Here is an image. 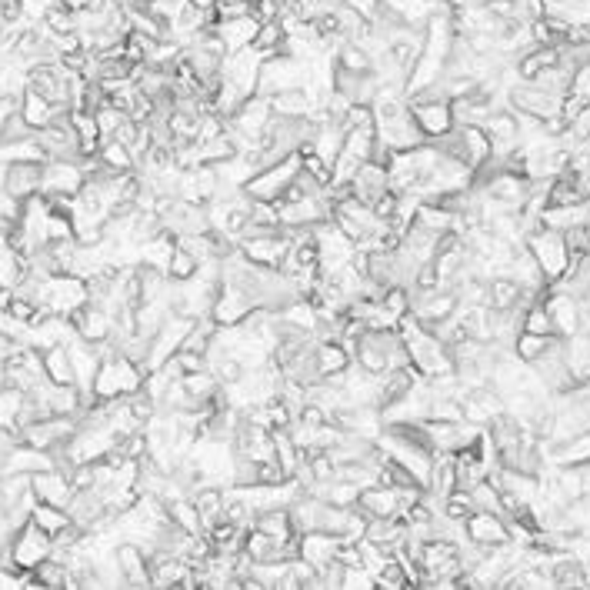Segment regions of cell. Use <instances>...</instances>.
Here are the masks:
<instances>
[{
    "label": "cell",
    "mask_w": 590,
    "mask_h": 590,
    "mask_svg": "<svg viewBox=\"0 0 590 590\" xmlns=\"http://www.w3.org/2000/svg\"><path fill=\"white\" fill-rule=\"evenodd\" d=\"M524 244L530 247V254L537 257V264H540V270H544V277H547L550 287L560 284V280L567 277L574 254H570V244H567L564 230H554V227L540 224V227H534L524 237Z\"/></svg>",
    "instance_id": "6da1fadb"
},
{
    "label": "cell",
    "mask_w": 590,
    "mask_h": 590,
    "mask_svg": "<svg viewBox=\"0 0 590 590\" xmlns=\"http://www.w3.org/2000/svg\"><path fill=\"white\" fill-rule=\"evenodd\" d=\"M147 367L130 360L127 354H117L100 364L97 377H94V397L100 400H114V397H127L134 390L144 387Z\"/></svg>",
    "instance_id": "7a4b0ae2"
},
{
    "label": "cell",
    "mask_w": 590,
    "mask_h": 590,
    "mask_svg": "<svg viewBox=\"0 0 590 590\" xmlns=\"http://www.w3.org/2000/svg\"><path fill=\"white\" fill-rule=\"evenodd\" d=\"M297 174H300V150L297 154H287L284 160H274V164L264 170H257L244 184V190L254 200H270V204H277V200L284 197V190L294 184Z\"/></svg>",
    "instance_id": "3957f363"
},
{
    "label": "cell",
    "mask_w": 590,
    "mask_h": 590,
    "mask_svg": "<svg viewBox=\"0 0 590 590\" xmlns=\"http://www.w3.org/2000/svg\"><path fill=\"white\" fill-rule=\"evenodd\" d=\"M4 554H10V560H14L20 570H34L40 560H47L50 554H54V537H50L40 524H34V520H27V524H20L14 530L10 547L4 550Z\"/></svg>",
    "instance_id": "277c9868"
},
{
    "label": "cell",
    "mask_w": 590,
    "mask_h": 590,
    "mask_svg": "<svg viewBox=\"0 0 590 590\" xmlns=\"http://www.w3.org/2000/svg\"><path fill=\"white\" fill-rule=\"evenodd\" d=\"M507 107H514L517 114H527V117H537V120H550V117H560V110H564V100L547 94V90L534 87L530 80H520L517 84L507 87Z\"/></svg>",
    "instance_id": "5b68a950"
},
{
    "label": "cell",
    "mask_w": 590,
    "mask_h": 590,
    "mask_svg": "<svg viewBox=\"0 0 590 590\" xmlns=\"http://www.w3.org/2000/svg\"><path fill=\"white\" fill-rule=\"evenodd\" d=\"M407 104L414 110L417 127L424 130L427 140L444 137L450 127H454V107L444 97H420V94H407Z\"/></svg>",
    "instance_id": "8992f818"
},
{
    "label": "cell",
    "mask_w": 590,
    "mask_h": 590,
    "mask_svg": "<svg viewBox=\"0 0 590 590\" xmlns=\"http://www.w3.org/2000/svg\"><path fill=\"white\" fill-rule=\"evenodd\" d=\"M84 184H87V177H84L80 160H47L40 194L44 197H77Z\"/></svg>",
    "instance_id": "52a82bcc"
},
{
    "label": "cell",
    "mask_w": 590,
    "mask_h": 590,
    "mask_svg": "<svg viewBox=\"0 0 590 590\" xmlns=\"http://www.w3.org/2000/svg\"><path fill=\"white\" fill-rule=\"evenodd\" d=\"M464 537L487 550L504 547L510 544V520L504 514H490V510H474L464 520Z\"/></svg>",
    "instance_id": "ba28073f"
},
{
    "label": "cell",
    "mask_w": 590,
    "mask_h": 590,
    "mask_svg": "<svg viewBox=\"0 0 590 590\" xmlns=\"http://www.w3.org/2000/svg\"><path fill=\"white\" fill-rule=\"evenodd\" d=\"M544 304L550 310V320H554V334L560 340L570 337V334H577V330H580V307H577V297L570 294V290H564V287H547Z\"/></svg>",
    "instance_id": "9c48e42d"
},
{
    "label": "cell",
    "mask_w": 590,
    "mask_h": 590,
    "mask_svg": "<svg viewBox=\"0 0 590 590\" xmlns=\"http://www.w3.org/2000/svg\"><path fill=\"white\" fill-rule=\"evenodd\" d=\"M47 160H10L7 164V194L14 200H30L40 194Z\"/></svg>",
    "instance_id": "30bf717a"
},
{
    "label": "cell",
    "mask_w": 590,
    "mask_h": 590,
    "mask_svg": "<svg viewBox=\"0 0 590 590\" xmlns=\"http://www.w3.org/2000/svg\"><path fill=\"white\" fill-rule=\"evenodd\" d=\"M117 564L120 574H124V587H154L150 584V557L134 540H124L117 547Z\"/></svg>",
    "instance_id": "8fae6325"
},
{
    "label": "cell",
    "mask_w": 590,
    "mask_h": 590,
    "mask_svg": "<svg viewBox=\"0 0 590 590\" xmlns=\"http://www.w3.org/2000/svg\"><path fill=\"white\" fill-rule=\"evenodd\" d=\"M30 484H34V494L44 500V504H54V507H67L70 497H74V484H70V477L57 467L30 474Z\"/></svg>",
    "instance_id": "7c38bea8"
},
{
    "label": "cell",
    "mask_w": 590,
    "mask_h": 590,
    "mask_svg": "<svg viewBox=\"0 0 590 590\" xmlns=\"http://www.w3.org/2000/svg\"><path fill=\"white\" fill-rule=\"evenodd\" d=\"M357 507L364 510L367 517H397L404 514V504H400V490L387 487V484H370L360 490Z\"/></svg>",
    "instance_id": "4fadbf2b"
},
{
    "label": "cell",
    "mask_w": 590,
    "mask_h": 590,
    "mask_svg": "<svg viewBox=\"0 0 590 590\" xmlns=\"http://www.w3.org/2000/svg\"><path fill=\"white\" fill-rule=\"evenodd\" d=\"M547 464H557V467L590 464V430H584V434H577L570 440H560V444H554V447H547Z\"/></svg>",
    "instance_id": "5bb4252c"
},
{
    "label": "cell",
    "mask_w": 590,
    "mask_h": 590,
    "mask_svg": "<svg viewBox=\"0 0 590 590\" xmlns=\"http://www.w3.org/2000/svg\"><path fill=\"white\" fill-rule=\"evenodd\" d=\"M337 547H340V537L327 534V530H307V534H300V557L310 560L317 570L337 557Z\"/></svg>",
    "instance_id": "9a60e30c"
},
{
    "label": "cell",
    "mask_w": 590,
    "mask_h": 590,
    "mask_svg": "<svg viewBox=\"0 0 590 590\" xmlns=\"http://www.w3.org/2000/svg\"><path fill=\"white\" fill-rule=\"evenodd\" d=\"M257 27H260V20L254 14H250V17H234V20H217V34L224 37V44H227L230 54L254 44Z\"/></svg>",
    "instance_id": "2e32d148"
},
{
    "label": "cell",
    "mask_w": 590,
    "mask_h": 590,
    "mask_svg": "<svg viewBox=\"0 0 590 590\" xmlns=\"http://www.w3.org/2000/svg\"><path fill=\"white\" fill-rule=\"evenodd\" d=\"M20 114H24L27 120H30V127H37V130H44L50 120H54L60 110H70V107H57V104H50L47 97H40L37 90H24V94H20Z\"/></svg>",
    "instance_id": "e0dca14e"
},
{
    "label": "cell",
    "mask_w": 590,
    "mask_h": 590,
    "mask_svg": "<svg viewBox=\"0 0 590 590\" xmlns=\"http://www.w3.org/2000/svg\"><path fill=\"white\" fill-rule=\"evenodd\" d=\"M44 370L50 384H74V360H70L67 344L44 347Z\"/></svg>",
    "instance_id": "ac0fdd59"
},
{
    "label": "cell",
    "mask_w": 590,
    "mask_h": 590,
    "mask_svg": "<svg viewBox=\"0 0 590 590\" xmlns=\"http://www.w3.org/2000/svg\"><path fill=\"white\" fill-rule=\"evenodd\" d=\"M30 520H34V524L44 527L50 537H57L60 530H67L70 524H74V517H70V510H67V507L44 504V500H40V504L34 507V514H30Z\"/></svg>",
    "instance_id": "d6986e66"
},
{
    "label": "cell",
    "mask_w": 590,
    "mask_h": 590,
    "mask_svg": "<svg viewBox=\"0 0 590 590\" xmlns=\"http://www.w3.org/2000/svg\"><path fill=\"white\" fill-rule=\"evenodd\" d=\"M557 337H547V334H530V330H520L517 340H514V354L524 360V364H534L550 350Z\"/></svg>",
    "instance_id": "ffe728a7"
},
{
    "label": "cell",
    "mask_w": 590,
    "mask_h": 590,
    "mask_svg": "<svg viewBox=\"0 0 590 590\" xmlns=\"http://www.w3.org/2000/svg\"><path fill=\"white\" fill-rule=\"evenodd\" d=\"M200 270V260L190 254L187 247H174V254H170V264H167V277H174V280H190Z\"/></svg>",
    "instance_id": "44dd1931"
},
{
    "label": "cell",
    "mask_w": 590,
    "mask_h": 590,
    "mask_svg": "<svg viewBox=\"0 0 590 590\" xmlns=\"http://www.w3.org/2000/svg\"><path fill=\"white\" fill-rule=\"evenodd\" d=\"M64 7H70V10H90V7H100L104 0H60Z\"/></svg>",
    "instance_id": "7402d4cb"
},
{
    "label": "cell",
    "mask_w": 590,
    "mask_h": 590,
    "mask_svg": "<svg viewBox=\"0 0 590 590\" xmlns=\"http://www.w3.org/2000/svg\"><path fill=\"white\" fill-rule=\"evenodd\" d=\"M187 4L197 10H217V0H187Z\"/></svg>",
    "instance_id": "603a6c76"
},
{
    "label": "cell",
    "mask_w": 590,
    "mask_h": 590,
    "mask_svg": "<svg viewBox=\"0 0 590 590\" xmlns=\"http://www.w3.org/2000/svg\"><path fill=\"white\" fill-rule=\"evenodd\" d=\"M0 194H7V164L0 160Z\"/></svg>",
    "instance_id": "cb8c5ba5"
},
{
    "label": "cell",
    "mask_w": 590,
    "mask_h": 590,
    "mask_svg": "<svg viewBox=\"0 0 590 590\" xmlns=\"http://www.w3.org/2000/svg\"><path fill=\"white\" fill-rule=\"evenodd\" d=\"M134 4H150V0H134Z\"/></svg>",
    "instance_id": "d4e9b609"
}]
</instances>
